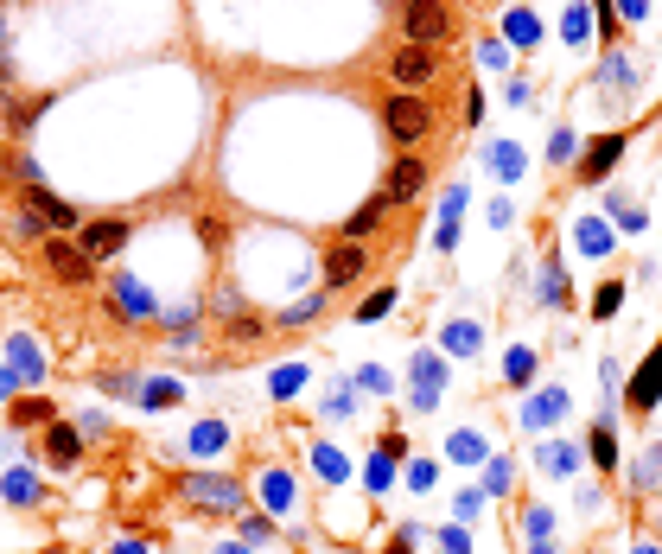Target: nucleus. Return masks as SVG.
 I'll return each mask as SVG.
<instances>
[{"instance_id":"obj_37","label":"nucleus","mask_w":662,"mask_h":554,"mask_svg":"<svg viewBox=\"0 0 662 554\" xmlns=\"http://www.w3.org/2000/svg\"><path fill=\"white\" fill-rule=\"evenodd\" d=\"M529 370H535L529 351H510V383H529Z\"/></svg>"},{"instance_id":"obj_4","label":"nucleus","mask_w":662,"mask_h":554,"mask_svg":"<svg viewBox=\"0 0 662 554\" xmlns=\"http://www.w3.org/2000/svg\"><path fill=\"white\" fill-rule=\"evenodd\" d=\"M45 262H51V274H58V281H90V249H83V242H71V236H51L45 242Z\"/></svg>"},{"instance_id":"obj_5","label":"nucleus","mask_w":662,"mask_h":554,"mask_svg":"<svg viewBox=\"0 0 662 554\" xmlns=\"http://www.w3.org/2000/svg\"><path fill=\"white\" fill-rule=\"evenodd\" d=\"M408 376H414V395H408L414 408H433V402H440V389H446V363L433 357V351H414Z\"/></svg>"},{"instance_id":"obj_23","label":"nucleus","mask_w":662,"mask_h":554,"mask_svg":"<svg viewBox=\"0 0 662 554\" xmlns=\"http://www.w3.org/2000/svg\"><path fill=\"white\" fill-rule=\"evenodd\" d=\"M618 300H624V287H618V281H605L599 293H592V319H612V313H618Z\"/></svg>"},{"instance_id":"obj_39","label":"nucleus","mask_w":662,"mask_h":554,"mask_svg":"<svg viewBox=\"0 0 662 554\" xmlns=\"http://www.w3.org/2000/svg\"><path fill=\"white\" fill-rule=\"evenodd\" d=\"M612 217L624 223V230H643V211H637V204H612Z\"/></svg>"},{"instance_id":"obj_29","label":"nucleus","mask_w":662,"mask_h":554,"mask_svg":"<svg viewBox=\"0 0 662 554\" xmlns=\"http://www.w3.org/2000/svg\"><path fill=\"white\" fill-rule=\"evenodd\" d=\"M561 408H567V395H561V389H548V395H542V402H535V408H529V421H554V414H561Z\"/></svg>"},{"instance_id":"obj_45","label":"nucleus","mask_w":662,"mask_h":554,"mask_svg":"<svg viewBox=\"0 0 662 554\" xmlns=\"http://www.w3.org/2000/svg\"><path fill=\"white\" fill-rule=\"evenodd\" d=\"M382 7H408V0H382Z\"/></svg>"},{"instance_id":"obj_12","label":"nucleus","mask_w":662,"mask_h":554,"mask_svg":"<svg viewBox=\"0 0 662 554\" xmlns=\"http://www.w3.org/2000/svg\"><path fill=\"white\" fill-rule=\"evenodd\" d=\"M77 453H83V434H77V427H64V421H51L45 459H51V465H77Z\"/></svg>"},{"instance_id":"obj_18","label":"nucleus","mask_w":662,"mask_h":554,"mask_svg":"<svg viewBox=\"0 0 662 554\" xmlns=\"http://www.w3.org/2000/svg\"><path fill=\"white\" fill-rule=\"evenodd\" d=\"M32 211H39L45 223H58V230H71V223H77V211L64 198H51V192H32Z\"/></svg>"},{"instance_id":"obj_3","label":"nucleus","mask_w":662,"mask_h":554,"mask_svg":"<svg viewBox=\"0 0 662 554\" xmlns=\"http://www.w3.org/2000/svg\"><path fill=\"white\" fill-rule=\"evenodd\" d=\"M402 32H408V45L440 51V45H446V32H452V20H446L440 0H408V7H402Z\"/></svg>"},{"instance_id":"obj_31","label":"nucleus","mask_w":662,"mask_h":554,"mask_svg":"<svg viewBox=\"0 0 662 554\" xmlns=\"http://www.w3.org/2000/svg\"><path fill=\"white\" fill-rule=\"evenodd\" d=\"M542 287H548V306H561V300H567V281H561V262H548V268H542Z\"/></svg>"},{"instance_id":"obj_13","label":"nucleus","mask_w":662,"mask_h":554,"mask_svg":"<svg viewBox=\"0 0 662 554\" xmlns=\"http://www.w3.org/2000/svg\"><path fill=\"white\" fill-rule=\"evenodd\" d=\"M115 313H128V319H153L147 287H141V281H115Z\"/></svg>"},{"instance_id":"obj_36","label":"nucleus","mask_w":662,"mask_h":554,"mask_svg":"<svg viewBox=\"0 0 662 554\" xmlns=\"http://www.w3.org/2000/svg\"><path fill=\"white\" fill-rule=\"evenodd\" d=\"M357 389H376V395H389V370H357Z\"/></svg>"},{"instance_id":"obj_35","label":"nucleus","mask_w":662,"mask_h":554,"mask_svg":"<svg viewBox=\"0 0 662 554\" xmlns=\"http://www.w3.org/2000/svg\"><path fill=\"white\" fill-rule=\"evenodd\" d=\"M389 478H395V459H370V491H389Z\"/></svg>"},{"instance_id":"obj_22","label":"nucleus","mask_w":662,"mask_h":554,"mask_svg":"<svg viewBox=\"0 0 662 554\" xmlns=\"http://www.w3.org/2000/svg\"><path fill=\"white\" fill-rule=\"evenodd\" d=\"M446 453H452V459H459V465H478L484 453H491V446H484L478 434H452V446H446Z\"/></svg>"},{"instance_id":"obj_33","label":"nucleus","mask_w":662,"mask_h":554,"mask_svg":"<svg viewBox=\"0 0 662 554\" xmlns=\"http://www.w3.org/2000/svg\"><path fill=\"white\" fill-rule=\"evenodd\" d=\"M312 465H319V472H325L331 484H338V478H344V459H338V453H331V446H319V453H312Z\"/></svg>"},{"instance_id":"obj_26","label":"nucleus","mask_w":662,"mask_h":554,"mask_svg":"<svg viewBox=\"0 0 662 554\" xmlns=\"http://www.w3.org/2000/svg\"><path fill=\"white\" fill-rule=\"evenodd\" d=\"M389 306H395V293L382 287V293H370V300L357 306V319H363V325H370V319H389Z\"/></svg>"},{"instance_id":"obj_47","label":"nucleus","mask_w":662,"mask_h":554,"mask_svg":"<svg viewBox=\"0 0 662 554\" xmlns=\"http://www.w3.org/2000/svg\"><path fill=\"white\" fill-rule=\"evenodd\" d=\"M389 554H408V548H389Z\"/></svg>"},{"instance_id":"obj_11","label":"nucleus","mask_w":662,"mask_h":554,"mask_svg":"<svg viewBox=\"0 0 662 554\" xmlns=\"http://www.w3.org/2000/svg\"><path fill=\"white\" fill-rule=\"evenodd\" d=\"M421 160H395V172H389V185H382V204H408L414 192H421Z\"/></svg>"},{"instance_id":"obj_19","label":"nucleus","mask_w":662,"mask_h":554,"mask_svg":"<svg viewBox=\"0 0 662 554\" xmlns=\"http://www.w3.org/2000/svg\"><path fill=\"white\" fill-rule=\"evenodd\" d=\"M592 465H599V472H612V465H618V440H612V421H599V427H592Z\"/></svg>"},{"instance_id":"obj_10","label":"nucleus","mask_w":662,"mask_h":554,"mask_svg":"<svg viewBox=\"0 0 662 554\" xmlns=\"http://www.w3.org/2000/svg\"><path fill=\"white\" fill-rule=\"evenodd\" d=\"M592 153L580 160V179H605V172L618 166V153H624V134H599V141H586Z\"/></svg>"},{"instance_id":"obj_21","label":"nucleus","mask_w":662,"mask_h":554,"mask_svg":"<svg viewBox=\"0 0 662 554\" xmlns=\"http://www.w3.org/2000/svg\"><path fill=\"white\" fill-rule=\"evenodd\" d=\"M0 484H7V504H39V478L32 472H7Z\"/></svg>"},{"instance_id":"obj_15","label":"nucleus","mask_w":662,"mask_h":554,"mask_svg":"<svg viewBox=\"0 0 662 554\" xmlns=\"http://www.w3.org/2000/svg\"><path fill=\"white\" fill-rule=\"evenodd\" d=\"M7 351H13V376H26V383H39V370H45V363H39V344H32V338H13Z\"/></svg>"},{"instance_id":"obj_42","label":"nucleus","mask_w":662,"mask_h":554,"mask_svg":"<svg viewBox=\"0 0 662 554\" xmlns=\"http://www.w3.org/2000/svg\"><path fill=\"white\" fill-rule=\"evenodd\" d=\"M643 7H650V0H624V13H631V20H643Z\"/></svg>"},{"instance_id":"obj_43","label":"nucleus","mask_w":662,"mask_h":554,"mask_svg":"<svg viewBox=\"0 0 662 554\" xmlns=\"http://www.w3.org/2000/svg\"><path fill=\"white\" fill-rule=\"evenodd\" d=\"M115 554H147V548L141 542H115Z\"/></svg>"},{"instance_id":"obj_14","label":"nucleus","mask_w":662,"mask_h":554,"mask_svg":"<svg viewBox=\"0 0 662 554\" xmlns=\"http://www.w3.org/2000/svg\"><path fill=\"white\" fill-rule=\"evenodd\" d=\"M440 344H446V351H459V357H472V351H478V344H484V332H478V325H472V319H452V325H446V332H440Z\"/></svg>"},{"instance_id":"obj_17","label":"nucleus","mask_w":662,"mask_h":554,"mask_svg":"<svg viewBox=\"0 0 662 554\" xmlns=\"http://www.w3.org/2000/svg\"><path fill=\"white\" fill-rule=\"evenodd\" d=\"M261 504L281 516V510L293 504V478H287V472H268V478H261Z\"/></svg>"},{"instance_id":"obj_6","label":"nucleus","mask_w":662,"mask_h":554,"mask_svg":"<svg viewBox=\"0 0 662 554\" xmlns=\"http://www.w3.org/2000/svg\"><path fill=\"white\" fill-rule=\"evenodd\" d=\"M83 249H90V262H102V255H121L128 249V223L121 217H102V223H83Z\"/></svg>"},{"instance_id":"obj_28","label":"nucleus","mask_w":662,"mask_h":554,"mask_svg":"<svg viewBox=\"0 0 662 554\" xmlns=\"http://www.w3.org/2000/svg\"><path fill=\"white\" fill-rule=\"evenodd\" d=\"M376 223H382V198H376V204H363V211H357L351 223H344V230H351V236H370Z\"/></svg>"},{"instance_id":"obj_27","label":"nucleus","mask_w":662,"mask_h":554,"mask_svg":"<svg viewBox=\"0 0 662 554\" xmlns=\"http://www.w3.org/2000/svg\"><path fill=\"white\" fill-rule=\"evenodd\" d=\"M580 249H586V255H605V249H612V236H605V223H580Z\"/></svg>"},{"instance_id":"obj_8","label":"nucleus","mask_w":662,"mask_h":554,"mask_svg":"<svg viewBox=\"0 0 662 554\" xmlns=\"http://www.w3.org/2000/svg\"><path fill=\"white\" fill-rule=\"evenodd\" d=\"M624 402H631L637 414H650V408L662 402V351H650V357H643V370L631 376V395H624Z\"/></svg>"},{"instance_id":"obj_2","label":"nucleus","mask_w":662,"mask_h":554,"mask_svg":"<svg viewBox=\"0 0 662 554\" xmlns=\"http://www.w3.org/2000/svg\"><path fill=\"white\" fill-rule=\"evenodd\" d=\"M179 497H185V504H198V510H217V516L223 510H230V516L242 510V484L236 478H217V472H185L179 478Z\"/></svg>"},{"instance_id":"obj_7","label":"nucleus","mask_w":662,"mask_h":554,"mask_svg":"<svg viewBox=\"0 0 662 554\" xmlns=\"http://www.w3.org/2000/svg\"><path fill=\"white\" fill-rule=\"evenodd\" d=\"M433 71H440V51H421V45L395 51V83H402V90H421V83H433Z\"/></svg>"},{"instance_id":"obj_1","label":"nucleus","mask_w":662,"mask_h":554,"mask_svg":"<svg viewBox=\"0 0 662 554\" xmlns=\"http://www.w3.org/2000/svg\"><path fill=\"white\" fill-rule=\"evenodd\" d=\"M382 128H389V141L395 147H414V141H421V134L433 128V109H427V96H389V102H382Z\"/></svg>"},{"instance_id":"obj_20","label":"nucleus","mask_w":662,"mask_h":554,"mask_svg":"<svg viewBox=\"0 0 662 554\" xmlns=\"http://www.w3.org/2000/svg\"><path fill=\"white\" fill-rule=\"evenodd\" d=\"M13 427H45L51 421V402H39V395H26V402H7Z\"/></svg>"},{"instance_id":"obj_30","label":"nucleus","mask_w":662,"mask_h":554,"mask_svg":"<svg viewBox=\"0 0 662 554\" xmlns=\"http://www.w3.org/2000/svg\"><path fill=\"white\" fill-rule=\"evenodd\" d=\"M542 465H548V472H573V446H561V440L542 446Z\"/></svg>"},{"instance_id":"obj_25","label":"nucleus","mask_w":662,"mask_h":554,"mask_svg":"<svg viewBox=\"0 0 662 554\" xmlns=\"http://www.w3.org/2000/svg\"><path fill=\"white\" fill-rule=\"evenodd\" d=\"M510 39L516 45H535V39H542V20H535V13H510Z\"/></svg>"},{"instance_id":"obj_38","label":"nucleus","mask_w":662,"mask_h":554,"mask_svg":"<svg viewBox=\"0 0 662 554\" xmlns=\"http://www.w3.org/2000/svg\"><path fill=\"white\" fill-rule=\"evenodd\" d=\"M548 160H573V134L561 128V134H554V141H548Z\"/></svg>"},{"instance_id":"obj_16","label":"nucleus","mask_w":662,"mask_h":554,"mask_svg":"<svg viewBox=\"0 0 662 554\" xmlns=\"http://www.w3.org/2000/svg\"><path fill=\"white\" fill-rule=\"evenodd\" d=\"M223 446H230V427H223V421H198V427H191V453H223Z\"/></svg>"},{"instance_id":"obj_24","label":"nucleus","mask_w":662,"mask_h":554,"mask_svg":"<svg viewBox=\"0 0 662 554\" xmlns=\"http://www.w3.org/2000/svg\"><path fill=\"white\" fill-rule=\"evenodd\" d=\"M561 32H567V45H586V32H592V13H586V7H567Z\"/></svg>"},{"instance_id":"obj_44","label":"nucleus","mask_w":662,"mask_h":554,"mask_svg":"<svg viewBox=\"0 0 662 554\" xmlns=\"http://www.w3.org/2000/svg\"><path fill=\"white\" fill-rule=\"evenodd\" d=\"M7 389H13V376H7V370H0V395H7Z\"/></svg>"},{"instance_id":"obj_41","label":"nucleus","mask_w":662,"mask_h":554,"mask_svg":"<svg viewBox=\"0 0 662 554\" xmlns=\"http://www.w3.org/2000/svg\"><path fill=\"white\" fill-rule=\"evenodd\" d=\"M637 484H662V453H656V459H643V465H637Z\"/></svg>"},{"instance_id":"obj_32","label":"nucleus","mask_w":662,"mask_h":554,"mask_svg":"<svg viewBox=\"0 0 662 554\" xmlns=\"http://www.w3.org/2000/svg\"><path fill=\"white\" fill-rule=\"evenodd\" d=\"M141 395H147V408H172L179 402V383H147Z\"/></svg>"},{"instance_id":"obj_40","label":"nucleus","mask_w":662,"mask_h":554,"mask_svg":"<svg viewBox=\"0 0 662 554\" xmlns=\"http://www.w3.org/2000/svg\"><path fill=\"white\" fill-rule=\"evenodd\" d=\"M478 510H484V491H465V497H459V523H472Z\"/></svg>"},{"instance_id":"obj_9","label":"nucleus","mask_w":662,"mask_h":554,"mask_svg":"<svg viewBox=\"0 0 662 554\" xmlns=\"http://www.w3.org/2000/svg\"><path fill=\"white\" fill-rule=\"evenodd\" d=\"M363 262H370V255H363L357 242H344V249H331V255H325V287H351L357 274H363Z\"/></svg>"},{"instance_id":"obj_34","label":"nucleus","mask_w":662,"mask_h":554,"mask_svg":"<svg viewBox=\"0 0 662 554\" xmlns=\"http://www.w3.org/2000/svg\"><path fill=\"white\" fill-rule=\"evenodd\" d=\"M491 166L503 172V179H516V172H522V153H516V147H497V153H491Z\"/></svg>"},{"instance_id":"obj_46","label":"nucleus","mask_w":662,"mask_h":554,"mask_svg":"<svg viewBox=\"0 0 662 554\" xmlns=\"http://www.w3.org/2000/svg\"><path fill=\"white\" fill-rule=\"evenodd\" d=\"M223 554H249V548H223Z\"/></svg>"}]
</instances>
